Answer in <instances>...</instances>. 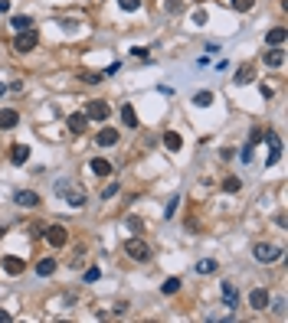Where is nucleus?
<instances>
[{
    "label": "nucleus",
    "instance_id": "f257e3e1",
    "mask_svg": "<svg viewBox=\"0 0 288 323\" xmlns=\"http://www.w3.org/2000/svg\"><path fill=\"white\" fill-rule=\"evenodd\" d=\"M53 190H56V196H59V199H66V203L72 206V209H82V206L89 203L85 190H79V186L72 183V180H59V183H56Z\"/></svg>",
    "mask_w": 288,
    "mask_h": 323
},
{
    "label": "nucleus",
    "instance_id": "f03ea898",
    "mask_svg": "<svg viewBox=\"0 0 288 323\" xmlns=\"http://www.w3.org/2000/svg\"><path fill=\"white\" fill-rule=\"evenodd\" d=\"M282 255H285V251H282L278 245H272V242H259V245L252 248V258L259 261V265H275Z\"/></svg>",
    "mask_w": 288,
    "mask_h": 323
},
{
    "label": "nucleus",
    "instance_id": "7ed1b4c3",
    "mask_svg": "<svg viewBox=\"0 0 288 323\" xmlns=\"http://www.w3.org/2000/svg\"><path fill=\"white\" fill-rule=\"evenodd\" d=\"M124 251H128V258H134V261H151V245L138 235L124 242Z\"/></svg>",
    "mask_w": 288,
    "mask_h": 323
},
{
    "label": "nucleus",
    "instance_id": "20e7f679",
    "mask_svg": "<svg viewBox=\"0 0 288 323\" xmlns=\"http://www.w3.org/2000/svg\"><path fill=\"white\" fill-rule=\"evenodd\" d=\"M36 46H40L36 30H20V33H17V39H13V49H17V53H30V49H36Z\"/></svg>",
    "mask_w": 288,
    "mask_h": 323
},
{
    "label": "nucleus",
    "instance_id": "39448f33",
    "mask_svg": "<svg viewBox=\"0 0 288 323\" xmlns=\"http://www.w3.org/2000/svg\"><path fill=\"white\" fill-rule=\"evenodd\" d=\"M262 140H268V157H266V163L272 167V163L282 160V140H278L275 131H266V137H262Z\"/></svg>",
    "mask_w": 288,
    "mask_h": 323
},
{
    "label": "nucleus",
    "instance_id": "423d86ee",
    "mask_svg": "<svg viewBox=\"0 0 288 323\" xmlns=\"http://www.w3.org/2000/svg\"><path fill=\"white\" fill-rule=\"evenodd\" d=\"M85 114H89V121H108L111 108H108V101H89L85 105Z\"/></svg>",
    "mask_w": 288,
    "mask_h": 323
},
{
    "label": "nucleus",
    "instance_id": "0eeeda50",
    "mask_svg": "<svg viewBox=\"0 0 288 323\" xmlns=\"http://www.w3.org/2000/svg\"><path fill=\"white\" fill-rule=\"evenodd\" d=\"M46 242L53 248H62L69 242V232H66V226H49L46 228Z\"/></svg>",
    "mask_w": 288,
    "mask_h": 323
},
{
    "label": "nucleus",
    "instance_id": "6e6552de",
    "mask_svg": "<svg viewBox=\"0 0 288 323\" xmlns=\"http://www.w3.org/2000/svg\"><path fill=\"white\" fill-rule=\"evenodd\" d=\"M13 203L20 206V209H36V206H40V193H33V190H20V193L13 196Z\"/></svg>",
    "mask_w": 288,
    "mask_h": 323
},
{
    "label": "nucleus",
    "instance_id": "1a4fd4ad",
    "mask_svg": "<svg viewBox=\"0 0 288 323\" xmlns=\"http://www.w3.org/2000/svg\"><path fill=\"white\" fill-rule=\"evenodd\" d=\"M0 265H3V271H7V274H13V278L26 271V261L17 258V255H3V258H0Z\"/></svg>",
    "mask_w": 288,
    "mask_h": 323
},
{
    "label": "nucleus",
    "instance_id": "9d476101",
    "mask_svg": "<svg viewBox=\"0 0 288 323\" xmlns=\"http://www.w3.org/2000/svg\"><path fill=\"white\" fill-rule=\"evenodd\" d=\"M249 304H252V310H268L272 297H268V291H266V287H255V291L249 294Z\"/></svg>",
    "mask_w": 288,
    "mask_h": 323
},
{
    "label": "nucleus",
    "instance_id": "9b49d317",
    "mask_svg": "<svg viewBox=\"0 0 288 323\" xmlns=\"http://www.w3.org/2000/svg\"><path fill=\"white\" fill-rule=\"evenodd\" d=\"M26 160H30V147H26V144H13L10 147V163L13 167H23Z\"/></svg>",
    "mask_w": 288,
    "mask_h": 323
},
{
    "label": "nucleus",
    "instance_id": "f8f14e48",
    "mask_svg": "<svg viewBox=\"0 0 288 323\" xmlns=\"http://www.w3.org/2000/svg\"><path fill=\"white\" fill-rule=\"evenodd\" d=\"M69 131H72V134H82V131L89 128V114H82V111H76V114H69Z\"/></svg>",
    "mask_w": 288,
    "mask_h": 323
},
{
    "label": "nucleus",
    "instance_id": "ddd939ff",
    "mask_svg": "<svg viewBox=\"0 0 288 323\" xmlns=\"http://www.w3.org/2000/svg\"><path fill=\"white\" fill-rule=\"evenodd\" d=\"M164 147H167L170 153H177L180 147H184V137H180L177 131H164Z\"/></svg>",
    "mask_w": 288,
    "mask_h": 323
},
{
    "label": "nucleus",
    "instance_id": "4468645a",
    "mask_svg": "<svg viewBox=\"0 0 288 323\" xmlns=\"http://www.w3.org/2000/svg\"><path fill=\"white\" fill-rule=\"evenodd\" d=\"M233 82H236V85H249V82H255V69H252V65H243V69H236Z\"/></svg>",
    "mask_w": 288,
    "mask_h": 323
},
{
    "label": "nucleus",
    "instance_id": "2eb2a0df",
    "mask_svg": "<svg viewBox=\"0 0 288 323\" xmlns=\"http://www.w3.org/2000/svg\"><path fill=\"white\" fill-rule=\"evenodd\" d=\"M17 121H20V114H17L13 108H3V111H0V128H3V131L17 128Z\"/></svg>",
    "mask_w": 288,
    "mask_h": 323
},
{
    "label": "nucleus",
    "instance_id": "dca6fc26",
    "mask_svg": "<svg viewBox=\"0 0 288 323\" xmlns=\"http://www.w3.org/2000/svg\"><path fill=\"white\" fill-rule=\"evenodd\" d=\"M95 140H99V147H111V144H118V131H115V128H102Z\"/></svg>",
    "mask_w": 288,
    "mask_h": 323
},
{
    "label": "nucleus",
    "instance_id": "f3484780",
    "mask_svg": "<svg viewBox=\"0 0 288 323\" xmlns=\"http://www.w3.org/2000/svg\"><path fill=\"white\" fill-rule=\"evenodd\" d=\"M223 297H226V304H229V307H239V291H236V284L233 281H226V284H223Z\"/></svg>",
    "mask_w": 288,
    "mask_h": 323
},
{
    "label": "nucleus",
    "instance_id": "a211bd4d",
    "mask_svg": "<svg viewBox=\"0 0 288 323\" xmlns=\"http://www.w3.org/2000/svg\"><path fill=\"white\" fill-rule=\"evenodd\" d=\"M262 59H266V65H272V69H275V65H282L285 62V49H268V53H262Z\"/></svg>",
    "mask_w": 288,
    "mask_h": 323
},
{
    "label": "nucleus",
    "instance_id": "6ab92c4d",
    "mask_svg": "<svg viewBox=\"0 0 288 323\" xmlns=\"http://www.w3.org/2000/svg\"><path fill=\"white\" fill-rule=\"evenodd\" d=\"M89 167H92V173H95V176H111V163L105 160V157H95Z\"/></svg>",
    "mask_w": 288,
    "mask_h": 323
},
{
    "label": "nucleus",
    "instance_id": "aec40b11",
    "mask_svg": "<svg viewBox=\"0 0 288 323\" xmlns=\"http://www.w3.org/2000/svg\"><path fill=\"white\" fill-rule=\"evenodd\" d=\"M285 43V26H275V30L266 33V46H282Z\"/></svg>",
    "mask_w": 288,
    "mask_h": 323
},
{
    "label": "nucleus",
    "instance_id": "412c9836",
    "mask_svg": "<svg viewBox=\"0 0 288 323\" xmlns=\"http://www.w3.org/2000/svg\"><path fill=\"white\" fill-rule=\"evenodd\" d=\"M122 121H124V128H131V131L138 128V114H134V108H131V105H124V108H122Z\"/></svg>",
    "mask_w": 288,
    "mask_h": 323
},
{
    "label": "nucleus",
    "instance_id": "4be33fe9",
    "mask_svg": "<svg viewBox=\"0 0 288 323\" xmlns=\"http://www.w3.org/2000/svg\"><path fill=\"white\" fill-rule=\"evenodd\" d=\"M53 271H56V258H43L36 265V274H40V278H49Z\"/></svg>",
    "mask_w": 288,
    "mask_h": 323
},
{
    "label": "nucleus",
    "instance_id": "5701e85b",
    "mask_svg": "<svg viewBox=\"0 0 288 323\" xmlns=\"http://www.w3.org/2000/svg\"><path fill=\"white\" fill-rule=\"evenodd\" d=\"M10 26L17 33H20V30H33V20H30V17H23V13H17V17L10 20Z\"/></svg>",
    "mask_w": 288,
    "mask_h": 323
},
{
    "label": "nucleus",
    "instance_id": "b1692460",
    "mask_svg": "<svg viewBox=\"0 0 288 323\" xmlns=\"http://www.w3.org/2000/svg\"><path fill=\"white\" fill-rule=\"evenodd\" d=\"M213 101H216L213 92H197V95H193V105H197V108H210Z\"/></svg>",
    "mask_w": 288,
    "mask_h": 323
},
{
    "label": "nucleus",
    "instance_id": "393cba45",
    "mask_svg": "<svg viewBox=\"0 0 288 323\" xmlns=\"http://www.w3.org/2000/svg\"><path fill=\"white\" fill-rule=\"evenodd\" d=\"M216 268H220V265H216V258H203V261H197V274H213Z\"/></svg>",
    "mask_w": 288,
    "mask_h": 323
},
{
    "label": "nucleus",
    "instance_id": "a878e982",
    "mask_svg": "<svg viewBox=\"0 0 288 323\" xmlns=\"http://www.w3.org/2000/svg\"><path fill=\"white\" fill-rule=\"evenodd\" d=\"M239 176H226V180H223V193H239Z\"/></svg>",
    "mask_w": 288,
    "mask_h": 323
},
{
    "label": "nucleus",
    "instance_id": "bb28decb",
    "mask_svg": "<svg viewBox=\"0 0 288 323\" xmlns=\"http://www.w3.org/2000/svg\"><path fill=\"white\" fill-rule=\"evenodd\" d=\"M161 291H164V294H177L180 291V278H167L164 284H161Z\"/></svg>",
    "mask_w": 288,
    "mask_h": 323
},
{
    "label": "nucleus",
    "instance_id": "cd10ccee",
    "mask_svg": "<svg viewBox=\"0 0 288 323\" xmlns=\"http://www.w3.org/2000/svg\"><path fill=\"white\" fill-rule=\"evenodd\" d=\"M124 226L131 228L134 235H138V232H144V222H141V219H138V215H128V219H124Z\"/></svg>",
    "mask_w": 288,
    "mask_h": 323
},
{
    "label": "nucleus",
    "instance_id": "c85d7f7f",
    "mask_svg": "<svg viewBox=\"0 0 288 323\" xmlns=\"http://www.w3.org/2000/svg\"><path fill=\"white\" fill-rule=\"evenodd\" d=\"M229 3H233V7H236L239 13H249V10L255 7V0H229Z\"/></svg>",
    "mask_w": 288,
    "mask_h": 323
},
{
    "label": "nucleus",
    "instance_id": "c756f323",
    "mask_svg": "<svg viewBox=\"0 0 288 323\" xmlns=\"http://www.w3.org/2000/svg\"><path fill=\"white\" fill-rule=\"evenodd\" d=\"M118 190H122V186H118V180H111L108 186H102V199H111V196L118 193Z\"/></svg>",
    "mask_w": 288,
    "mask_h": 323
},
{
    "label": "nucleus",
    "instance_id": "7c9ffc66",
    "mask_svg": "<svg viewBox=\"0 0 288 323\" xmlns=\"http://www.w3.org/2000/svg\"><path fill=\"white\" fill-rule=\"evenodd\" d=\"M177 206H180V196H170V203H167V209H164V219H170V215L177 212Z\"/></svg>",
    "mask_w": 288,
    "mask_h": 323
},
{
    "label": "nucleus",
    "instance_id": "2f4dec72",
    "mask_svg": "<svg viewBox=\"0 0 288 323\" xmlns=\"http://www.w3.org/2000/svg\"><path fill=\"white\" fill-rule=\"evenodd\" d=\"M167 13H184V0H167Z\"/></svg>",
    "mask_w": 288,
    "mask_h": 323
},
{
    "label": "nucleus",
    "instance_id": "473e14b6",
    "mask_svg": "<svg viewBox=\"0 0 288 323\" xmlns=\"http://www.w3.org/2000/svg\"><path fill=\"white\" fill-rule=\"evenodd\" d=\"M118 7H122V10H138V7H141V0H118Z\"/></svg>",
    "mask_w": 288,
    "mask_h": 323
},
{
    "label": "nucleus",
    "instance_id": "72a5a7b5",
    "mask_svg": "<svg viewBox=\"0 0 288 323\" xmlns=\"http://www.w3.org/2000/svg\"><path fill=\"white\" fill-rule=\"evenodd\" d=\"M262 137H266V131H262V128H255L252 134H249V144L255 147V144H262Z\"/></svg>",
    "mask_w": 288,
    "mask_h": 323
},
{
    "label": "nucleus",
    "instance_id": "f704fd0d",
    "mask_svg": "<svg viewBox=\"0 0 288 323\" xmlns=\"http://www.w3.org/2000/svg\"><path fill=\"white\" fill-rule=\"evenodd\" d=\"M79 78H82V82H89V85H95V82H102V76H99V72H82V76H79Z\"/></svg>",
    "mask_w": 288,
    "mask_h": 323
},
{
    "label": "nucleus",
    "instance_id": "c9c22d12",
    "mask_svg": "<svg viewBox=\"0 0 288 323\" xmlns=\"http://www.w3.org/2000/svg\"><path fill=\"white\" fill-rule=\"evenodd\" d=\"M252 144H246V147H243V151H239V157H243V163H252Z\"/></svg>",
    "mask_w": 288,
    "mask_h": 323
},
{
    "label": "nucleus",
    "instance_id": "e433bc0d",
    "mask_svg": "<svg viewBox=\"0 0 288 323\" xmlns=\"http://www.w3.org/2000/svg\"><path fill=\"white\" fill-rule=\"evenodd\" d=\"M99 278H102V271H99V268H89V271H85V281H89V284H95Z\"/></svg>",
    "mask_w": 288,
    "mask_h": 323
},
{
    "label": "nucleus",
    "instance_id": "4c0bfd02",
    "mask_svg": "<svg viewBox=\"0 0 288 323\" xmlns=\"http://www.w3.org/2000/svg\"><path fill=\"white\" fill-rule=\"evenodd\" d=\"M193 23H197V26H203V23H206V13L197 10V13H193Z\"/></svg>",
    "mask_w": 288,
    "mask_h": 323
},
{
    "label": "nucleus",
    "instance_id": "58836bf2",
    "mask_svg": "<svg viewBox=\"0 0 288 323\" xmlns=\"http://www.w3.org/2000/svg\"><path fill=\"white\" fill-rule=\"evenodd\" d=\"M10 10V0H0V13H7Z\"/></svg>",
    "mask_w": 288,
    "mask_h": 323
},
{
    "label": "nucleus",
    "instance_id": "ea45409f",
    "mask_svg": "<svg viewBox=\"0 0 288 323\" xmlns=\"http://www.w3.org/2000/svg\"><path fill=\"white\" fill-rule=\"evenodd\" d=\"M7 320H10V313H7V310H0V323H7Z\"/></svg>",
    "mask_w": 288,
    "mask_h": 323
},
{
    "label": "nucleus",
    "instance_id": "a19ab883",
    "mask_svg": "<svg viewBox=\"0 0 288 323\" xmlns=\"http://www.w3.org/2000/svg\"><path fill=\"white\" fill-rule=\"evenodd\" d=\"M3 92H7V85H3V82H0V98H3Z\"/></svg>",
    "mask_w": 288,
    "mask_h": 323
},
{
    "label": "nucleus",
    "instance_id": "79ce46f5",
    "mask_svg": "<svg viewBox=\"0 0 288 323\" xmlns=\"http://www.w3.org/2000/svg\"><path fill=\"white\" fill-rule=\"evenodd\" d=\"M3 232H7V226H0V235H3Z\"/></svg>",
    "mask_w": 288,
    "mask_h": 323
}]
</instances>
